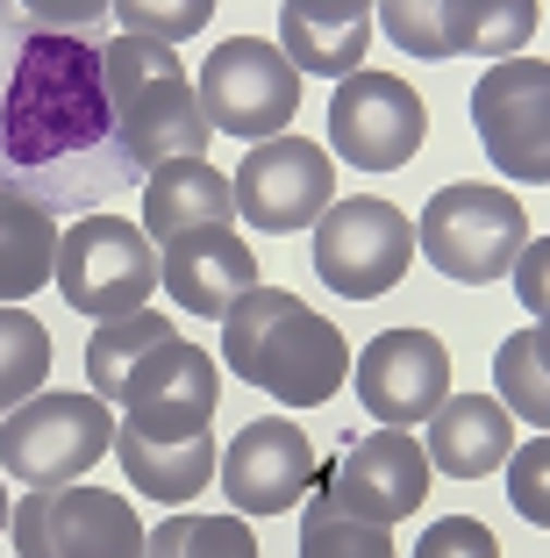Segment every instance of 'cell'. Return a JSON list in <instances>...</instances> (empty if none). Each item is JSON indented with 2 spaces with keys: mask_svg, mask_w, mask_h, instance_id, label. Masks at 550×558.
<instances>
[{
  "mask_svg": "<svg viewBox=\"0 0 550 558\" xmlns=\"http://www.w3.org/2000/svg\"><path fill=\"white\" fill-rule=\"evenodd\" d=\"M0 186L50 215L100 208L136 186L100 80V36H15L0 65Z\"/></svg>",
  "mask_w": 550,
  "mask_h": 558,
  "instance_id": "obj_1",
  "label": "cell"
},
{
  "mask_svg": "<svg viewBox=\"0 0 550 558\" xmlns=\"http://www.w3.org/2000/svg\"><path fill=\"white\" fill-rule=\"evenodd\" d=\"M222 365L243 387H265L286 409H322L351 379V344L308 301L279 294V287H250L222 315Z\"/></svg>",
  "mask_w": 550,
  "mask_h": 558,
  "instance_id": "obj_2",
  "label": "cell"
},
{
  "mask_svg": "<svg viewBox=\"0 0 550 558\" xmlns=\"http://www.w3.org/2000/svg\"><path fill=\"white\" fill-rule=\"evenodd\" d=\"M114 451V409L100 395H29L15 415H0V480L29 494H58Z\"/></svg>",
  "mask_w": 550,
  "mask_h": 558,
  "instance_id": "obj_3",
  "label": "cell"
},
{
  "mask_svg": "<svg viewBox=\"0 0 550 558\" xmlns=\"http://www.w3.org/2000/svg\"><path fill=\"white\" fill-rule=\"evenodd\" d=\"M529 244V208H522L508 186H443L429 194L415 222V251L437 265L443 279H465V287H486V279H508Z\"/></svg>",
  "mask_w": 550,
  "mask_h": 558,
  "instance_id": "obj_4",
  "label": "cell"
},
{
  "mask_svg": "<svg viewBox=\"0 0 550 558\" xmlns=\"http://www.w3.org/2000/svg\"><path fill=\"white\" fill-rule=\"evenodd\" d=\"M58 294L65 308L114 323V315L150 308L158 294V244L144 236V222H122V215H80L65 236H58Z\"/></svg>",
  "mask_w": 550,
  "mask_h": 558,
  "instance_id": "obj_5",
  "label": "cell"
},
{
  "mask_svg": "<svg viewBox=\"0 0 550 558\" xmlns=\"http://www.w3.org/2000/svg\"><path fill=\"white\" fill-rule=\"evenodd\" d=\"M194 94H200L208 130L265 144V136H286L293 108H301V72H293L286 50L265 44V36H229V44L208 50Z\"/></svg>",
  "mask_w": 550,
  "mask_h": 558,
  "instance_id": "obj_6",
  "label": "cell"
},
{
  "mask_svg": "<svg viewBox=\"0 0 550 558\" xmlns=\"http://www.w3.org/2000/svg\"><path fill=\"white\" fill-rule=\"evenodd\" d=\"M407 265H415V222L393 201L351 194L322 208V222H315V272L343 301H379L387 287H401Z\"/></svg>",
  "mask_w": 550,
  "mask_h": 558,
  "instance_id": "obj_7",
  "label": "cell"
},
{
  "mask_svg": "<svg viewBox=\"0 0 550 558\" xmlns=\"http://www.w3.org/2000/svg\"><path fill=\"white\" fill-rule=\"evenodd\" d=\"M486 165L515 186H550V58H501L472 86Z\"/></svg>",
  "mask_w": 550,
  "mask_h": 558,
  "instance_id": "obj_8",
  "label": "cell"
},
{
  "mask_svg": "<svg viewBox=\"0 0 550 558\" xmlns=\"http://www.w3.org/2000/svg\"><path fill=\"white\" fill-rule=\"evenodd\" d=\"M8 537H15V558H144V523L108 487L22 494Z\"/></svg>",
  "mask_w": 550,
  "mask_h": 558,
  "instance_id": "obj_9",
  "label": "cell"
},
{
  "mask_svg": "<svg viewBox=\"0 0 550 558\" xmlns=\"http://www.w3.org/2000/svg\"><path fill=\"white\" fill-rule=\"evenodd\" d=\"M337 515L351 523H372V530H393L401 515H415L429 501V459H421V437L407 429H372V437H351V451L322 465L315 480Z\"/></svg>",
  "mask_w": 550,
  "mask_h": 558,
  "instance_id": "obj_10",
  "label": "cell"
},
{
  "mask_svg": "<svg viewBox=\"0 0 550 558\" xmlns=\"http://www.w3.org/2000/svg\"><path fill=\"white\" fill-rule=\"evenodd\" d=\"M229 194H236V215L250 230L293 236V230H308V222H322V208L337 201V165H329V150L308 144V136H265V144L236 165Z\"/></svg>",
  "mask_w": 550,
  "mask_h": 558,
  "instance_id": "obj_11",
  "label": "cell"
},
{
  "mask_svg": "<svg viewBox=\"0 0 550 558\" xmlns=\"http://www.w3.org/2000/svg\"><path fill=\"white\" fill-rule=\"evenodd\" d=\"M429 136V108L407 80L393 72H351L329 94V144L343 150V165L365 172H401Z\"/></svg>",
  "mask_w": 550,
  "mask_h": 558,
  "instance_id": "obj_12",
  "label": "cell"
},
{
  "mask_svg": "<svg viewBox=\"0 0 550 558\" xmlns=\"http://www.w3.org/2000/svg\"><path fill=\"white\" fill-rule=\"evenodd\" d=\"M215 480H222V494H229L236 515H286V509H301V501L315 494L322 459H315V437L301 423L258 415V423L236 429V444H229L222 465H215Z\"/></svg>",
  "mask_w": 550,
  "mask_h": 558,
  "instance_id": "obj_13",
  "label": "cell"
},
{
  "mask_svg": "<svg viewBox=\"0 0 550 558\" xmlns=\"http://www.w3.org/2000/svg\"><path fill=\"white\" fill-rule=\"evenodd\" d=\"M351 379L379 429H415L451 401V351L429 329H379L351 359Z\"/></svg>",
  "mask_w": 550,
  "mask_h": 558,
  "instance_id": "obj_14",
  "label": "cell"
},
{
  "mask_svg": "<svg viewBox=\"0 0 550 558\" xmlns=\"http://www.w3.org/2000/svg\"><path fill=\"white\" fill-rule=\"evenodd\" d=\"M114 130H122V158H130L136 180L164 172V165H186V158H208V116H200V94L194 80H158V86H136L130 100H114Z\"/></svg>",
  "mask_w": 550,
  "mask_h": 558,
  "instance_id": "obj_15",
  "label": "cell"
},
{
  "mask_svg": "<svg viewBox=\"0 0 550 558\" xmlns=\"http://www.w3.org/2000/svg\"><path fill=\"white\" fill-rule=\"evenodd\" d=\"M158 287L172 294V308L200 315V323H222L229 301H243L265 279H258V258H250V244L236 230H194V236H179V244L158 251Z\"/></svg>",
  "mask_w": 550,
  "mask_h": 558,
  "instance_id": "obj_16",
  "label": "cell"
},
{
  "mask_svg": "<svg viewBox=\"0 0 550 558\" xmlns=\"http://www.w3.org/2000/svg\"><path fill=\"white\" fill-rule=\"evenodd\" d=\"M508 451H515V415L493 395H451L421 423V459H429V473L486 480V473L508 465Z\"/></svg>",
  "mask_w": 550,
  "mask_h": 558,
  "instance_id": "obj_17",
  "label": "cell"
},
{
  "mask_svg": "<svg viewBox=\"0 0 550 558\" xmlns=\"http://www.w3.org/2000/svg\"><path fill=\"white\" fill-rule=\"evenodd\" d=\"M114 459H122V473H130V487L144 494V501H164V509H186V501H200V487L215 480V437L200 429V437H144V429L114 423Z\"/></svg>",
  "mask_w": 550,
  "mask_h": 558,
  "instance_id": "obj_18",
  "label": "cell"
},
{
  "mask_svg": "<svg viewBox=\"0 0 550 558\" xmlns=\"http://www.w3.org/2000/svg\"><path fill=\"white\" fill-rule=\"evenodd\" d=\"M229 215H236V194H229V180L208 158L164 165V172L144 180V236L158 251L179 244V236H194V230H229Z\"/></svg>",
  "mask_w": 550,
  "mask_h": 558,
  "instance_id": "obj_19",
  "label": "cell"
},
{
  "mask_svg": "<svg viewBox=\"0 0 550 558\" xmlns=\"http://www.w3.org/2000/svg\"><path fill=\"white\" fill-rule=\"evenodd\" d=\"M58 215L29 194H8L0 186V308L44 294L50 272H58Z\"/></svg>",
  "mask_w": 550,
  "mask_h": 558,
  "instance_id": "obj_20",
  "label": "cell"
},
{
  "mask_svg": "<svg viewBox=\"0 0 550 558\" xmlns=\"http://www.w3.org/2000/svg\"><path fill=\"white\" fill-rule=\"evenodd\" d=\"M136 401H222V365L200 344H186V337H164L158 351L136 359V373L114 395V409H136Z\"/></svg>",
  "mask_w": 550,
  "mask_h": 558,
  "instance_id": "obj_21",
  "label": "cell"
},
{
  "mask_svg": "<svg viewBox=\"0 0 550 558\" xmlns=\"http://www.w3.org/2000/svg\"><path fill=\"white\" fill-rule=\"evenodd\" d=\"M279 50L301 80H351V72H365L372 22H301L279 8Z\"/></svg>",
  "mask_w": 550,
  "mask_h": 558,
  "instance_id": "obj_22",
  "label": "cell"
},
{
  "mask_svg": "<svg viewBox=\"0 0 550 558\" xmlns=\"http://www.w3.org/2000/svg\"><path fill=\"white\" fill-rule=\"evenodd\" d=\"M536 36V0H443V44L472 58H522Z\"/></svg>",
  "mask_w": 550,
  "mask_h": 558,
  "instance_id": "obj_23",
  "label": "cell"
},
{
  "mask_svg": "<svg viewBox=\"0 0 550 558\" xmlns=\"http://www.w3.org/2000/svg\"><path fill=\"white\" fill-rule=\"evenodd\" d=\"M164 337H172V315H158V308H136V315H114V323H100L94 344H86V395H100V401L114 409L122 379L136 373V359H144V351H158Z\"/></svg>",
  "mask_w": 550,
  "mask_h": 558,
  "instance_id": "obj_24",
  "label": "cell"
},
{
  "mask_svg": "<svg viewBox=\"0 0 550 558\" xmlns=\"http://www.w3.org/2000/svg\"><path fill=\"white\" fill-rule=\"evenodd\" d=\"M144 558H258V537L243 530V515H200L172 509L144 537Z\"/></svg>",
  "mask_w": 550,
  "mask_h": 558,
  "instance_id": "obj_25",
  "label": "cell"
},
{
  "mask_svg": "<svg viewBox=\"0 0 550 558\" xmlns=\"http://www.w3.org/2000/svg\"><path fill=\"white\" fill-rule=\"evenodd\" d=\"M50 379V329L29 308H0V415H15Z\"/></svg>",
  "mask_w": 550,
  "mask_h": 558,
  "instance_id": "obj_26",
  "label": "cell"
},
{
  "mask_svg": "<svg viewBox=\"0 0 550 558\" xmlns=\"http://www.w3.org/2000/svg\"><path fill=\"white\" fill-rule=\"evenodd\" d=\"M301 558H393V530H372V523H351L308 494L301 501Z\"/></svg>",
  "mask_w": 550,
  "mask_h": 558,
  "instance_id": "obj_27",
  "label": "cell"
},
{
  "mask_svg": "<svg viewBox=\"0 0 550 558\" xmlns=\"http://www.w3.org/2000/svg\"><path fill=\"white\" fill-rule=\"evenodd\" d=\"M493 401H501L508 415H522V423L550 429V373L536 365L529 329H515V337L493 351Z\"/></svg>",
  "mask_w": 550,
  "mask_h": 558,
  "instance_id": "obj_28",
  "label": "cell"
},
{
  "mask_svg": "<svg viewBox=\"0 0 550 558\" xmlns=\"http://www.w3.org/2000/svg\"><path fill=\"white\" fill-rule=\"evenodd\" d=\"M100 80H108L114 100H130L136 86H158V80H186L172 44H150V36H108L100 44Z\"/></svg>",
  "mask_w": 550,
  "mask_h": 558,
  "instance_id": "obj_29",
  "label": "cell"
},
{
  "mask_svg": "<svg viewBox=\"0 0 550 558\" xmlns=\"http://www.w3.org/2000/svg\"><path fill=\"white\" fill-rule=\"evenodd\" d=\"M114 0H0V36H94Z\"/></svg>",
  "mask_w": 550,
  "mask_h": 558,
  "instance_id": "obj_30",
  "label": "cell"
},
{
  "mask_svg": "<svg viewBox=\"0 0 550 558\" xmlns=\"http://www.w3.org/2000/svg\"><path fill=\"white\" fill-rule=\"evenodd\" d=\"M122 36H150V44H186L215 22V0H114Z\"/></svg>",
  "mask_w": 550,
  "mask_h": 558,
  "instance_id": "obj_31",
  "label": "cell"
},
{
  "mask_svg": "<svg viewBox=\"0 0 550 558\" xmlns=\"http://www.w3.org/2000/svg\"><path fill=\"white\" fill-rule=\"evenodd\" d=\"M501 473H508V501H515L522 523L550 530V429L536 444H515Z\"/></svg>",
  "mask_w": 550,
  "mask_h": 558,
  "instance_id": "obj_32",
  "label": "cell"
},
{
  "mask_svg": "<svg viewBox=\"0 0 550 558\" xmlns=\"http://www.w3.org/2000/svg\"><path fill=\"white\" fill-rule=\"evenodd\" d=\"M379 29L407 58H451V44H443V0H379Z\"/></svg>",
  "mask_w": 550,
  "mask_h": 558,
  "instance_id": "obj_33",
  "label": "cell"
},
{
  "mask_svg": "<svg viewBox=\"0 0 550 558\" xmlns=\"http://www.w3.org/2000/svg\"><path fill=\"white\" fill-rule=\"evenodd\" d=\"M415 558H501V544H493V530L479 515H443V523L421 530Z\"/></svg>",
  "mask_w": 550,
  "mask_h": 558,
  "instance_id": "obj_34",
  "label": "cell"
},
{
  "mask_svg": "<svg viewBox=\"0 0 550 558\" xmlns=\"http://www.w3.org/2000/svg\"><path fill=\"white\" fill-rule=\"evenodd\" d=\"M122 423L144 437H200L215 423V401H136V409H122Z\"/></svg>",
  "mask_w": 550,
  "mask_h": 558,
  "instance_id": "obj_35",
  "label": "cell"
},
{
  "mask_svg": "<svg viewBox=\"0 0 550 558\" xmlns=\"http://www.w3.org/2000/svg\"><path fill=\"white\" fill-rule=\"evenodd\" d=\"M508 279H515V301H522V308L543 315V308H550V236H529Z\"/></svg>",
  "mask_w": 550,
  "mask_h": 558,
  "instance_id": "obj_36",
  "label": "cell"
},
{
  "mask_svg": "<svg viewBox=\"0 0 550 558\" xmlns=\"http://www.w3.org/2000/svg\"><path fill=\"white\" fill-rule=\"evenodd\" d=\"M301 22H372V0H279Z\"/></svg>",
  "mask_w": 550,
  "mask_h": 558,
  "instance_id": "obj_37",
  "label": "cell"
},
{
  "mask_svg": "<svg viewBox=\"0 0 550 558\" xmlns=\"http://www.w3.org/2000/svg\"><path fill=\"white\" fill-rule=\"evenodd\" d=\"M529 351H536V365H543V373H550V308L536 315V329H529Z\"/></svg>",
  "mask_w": 550,
  "mask_h": 558,
  "instance_id": "obj_38",
  "label": "cell"
},
{
  "mask_svg": "<svg viewBox=\"0 0 550 558\" xmlns=\"http://www.w3.org/2000/svg\"><path fill=\"white\" fill-rule=\"evenodd\" d=\"M8 515H15V501H8V487H0V523H8Z\"/></svg>",
  "mask_w": 550,
  "mask_h": 558,
  "instance_id": "obj_39",
  "label": "cell"
}]
</instances>
